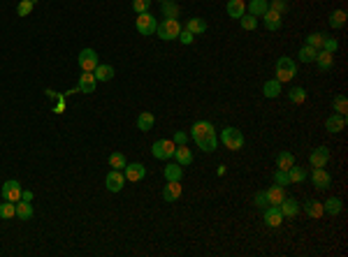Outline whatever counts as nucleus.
<instances>
[{
	"label": "nucleus",
	"mask_w": 348,
	"mask_h": 257,
	"mask_svg": "<svg viewBox=\"0 0 348 257\" xmlns=\"http://www.w3.org/2000/svg\"><path fill=\"white\" fill-rule=\"evenodd\" d=\"M16 218L19 220H31L33 218V204L31 202H23V199L16 202Z\"/></svg>",
	"instance_id": "c756f323"
},
{
	"label": "nucleus",
	"mask_w": 348,
	"mask_h": 257,
	"mask_svg": "<svg viewBox=\"0 0 348 257\" xmlns=\"http://www.w3.org/2000/svg\"><path fill=\"white\" fill-rule=\"evenodd\" d=\"M186 31H190L193 35H202L207 31V21L205 19H200V16H193L186 21Z\"/></svg>",
	"instance_id": "bb28decb"
},
{
	"label": "nucleus",
	"mask_w": 348,
	"mask_h": 257,
	"mask_svg": "<svg viewBox=\"0 0 348 257\" xmlns=\"http://www.w3.org/2000/svg\"><path fill=\"white\" fill-rule=\"evenodd\" d=\"M293 165H295V155H293L290 151H281L279 155H276V169H283V172H288Z\"/></svg>",
	"instance_id": "a878e982"
},
{
	"label": "nucleus",
	"mask_w": 348,
	"mask_h": 257,
	"mask_svg": "<svg viewBox=\"0 0 348 257\" xmlns=\"http://www.w3.org/2000/svg\"><path fill=\"white\" fill-rule=\"evenodd\" d=\"M35 2H38V0H21V2L16 5V14H19V16H28L33 12V7H35Z\"/></svg>",
	"instance_id": "a19ab883"
},
{
	"label": "nucleus",
	"mask_w": 348,
	"mask_h": 257,
	"mask_svg": "<svg viewBox=\"0 0 348 257\" xmlns=\"http://www.w3.org/2000/svg\"><path fill=\"white\" fill-rule=\"evenodd\" d=\"M107 162H109V167H112V169H121V172H123V167L128 165V160H126V155H123V153H112Z\"/></svg>",
	"instance_id": "4c0bfd02"
},
{
	"label": "nucleus",
	"mask_w": 348,
	"mask_h": 257,
	"mask_svg": "<svg viewBox=\"0 0 348 257\" xmlns=\"http://www.w3.org/2000/svg\"><path fill=\"white\" fill-rule=\"evenodd\" d=\"M288 179H290V183H302L304 179H306V169L293 165L290 169H288Z\"/></svg>",
	"instance_id": "c9c22d12"
},
{
	"label": "nucleus",
	"mask_w": 348,
	"mask_h": 257,
	"mask_svg": "<svg viewBox=\"0 0 348 257\" xmlns=\"http://www.w3.org/2000/svg\"><path fill=\"white\" fill-rule=\"evenodd\" d=\"M330 26L337 28V31L344 28V26H346V12H344V9H334L332 14H330Z\"/></svg>",
	"instance_id": "f704fd0d"
},
{
	"label": "nucleus",
	"mask_w": 348,
	"mask_h": 257,
	"mask_svg": "<svg viewBox=\"0 0 348 257\" xmlns=\"http://www.w3.org/2000/svg\"><path fill=\"white\" fill-rule=\"evenodd\" d=\"M274 181H276V185H290V179H288V172H283V169H276L274 172Z\"/></svg>",
	"instance_id": "c03bdc74"
},
{
	"label": "nucleus",
	"mask_w": 348,
	"mask_h": 257,
	"mask_svg": "<svg viewBox=\"0 0 348 257\" xmlns=\"http://www.w3.org/2000/svg\"><path fill=\"white\" fill-rule=\"evenodd\" d=\"M311 181H313L316 190H327L332 185V176H330V172H327L325 167H316L311 172Z\"/></svg>",
	"instance_id": "1a4fd4ad"
},
{
	"label": "nucleus",
	"mask_w": 348,
	"mask_h": 257,
	"mask_svg": "<svg viewBox=\"0 0 348 257\" xmlns=\"http://www.w3.org/2000/svg\"><path fill=\"white\" fill-rule=\"evenodd\" d=\"M179 33H181V23L179 19H165L163 23H158V28H156V35L160 39H165V42H172V39L179 37Z\"/></svg>",
	"instance_id": "f03ea898"
},
{
	"label": "nucleus",
	"mask_w": 348,
	"mask_h": 257,
	"mask_svg": "<svg viewBox=\"0 0 348 257\" xmlns=\"http://www.w3.org/2000/svg\"><path fill=\"white\" fill-rule=\"evenodd\" d=\"M153 123H156V116L151 111H142L137 116V128L142 130V132H149L153 128Z\"/></svg>",
	"instance_id": "cd10ccee"
},
{
	"label": "nucleus",
	"mask_w": 348,
	"mask_h": 257,
	"mask_svg": "<svg viewBox=\"0 0 348 257\" xmlns=\"http://www.w3.org/2000/svg\"><path fill=\"white\" fill-rule=\"evenodd\" d=\"M220 139H223V144H225V148H230V151H239L244 146V135L242 130L237 128H223V135H220Z\"/></svg>",
	"instance_id": "39448f33"
},
{
	"label": "nucleus",
	"mask_w": 348,
	"mask_h": 257,
	"mask_svg": "<svg viewBox=\"0 0 348 257\" xmlns=\"http://www.w3.org/2000/svg\"><path fill=\"white\" fill-rule=\"evenodd\" d=\"M77 63H79V68H82L84 72H93V70H95V68L100 65L98 53L93 51V49H82V53H79Z\"/></svg>",
	"instance_id": "0eeeda50"
},
{
	"label": "nucleus",
	"mask_w": 348,
	"mask_h": 257,
	"mask_svg": "<svg viewBox=\"0 0 348 257\" xmlns=\"http://www.w3.org/2000/svg\"><path fill=\"white\" fill-rule=\"evenodd\" d=\"M288 100H290V102H295V105H302L304 100H306V91H304L302 86L290 88V93H288Z\"/></svg>",
	"instance_id": "ea45409f"
},
{
	"label": "nucleus",
	"mask_w": 348,
	"mask_h": 257,
	"mask_svg": "<svg viewBox=\"0 0 348 257\" xmlns=\"http://www.w3.org/2000/svg\"><path fill=\"white\" fill-rule=\"evenodd\" d=\"M304 211H306L309 218L318 220L323 216V202H318V199H306V202H304Z\"/></svg>",
	"instance_id": "b1692460"
},
{
	"label": "nucleus",
	"mask_w": 348,
	"mask_h": 257,
	"mask_svg": "<svg viewBox=\"0 0 348 257\" xmlns=\"http://www.w3.org/2000/svg\"><path fill=\"white\" fill-rule=\"evenodd\" d=\"M181 190H183L181 181H167V185L163 188V199L165 202H176L181 197Z\"/></svg>",
	"instance_id": "4468645a"
},
{
	"label": "nucleus",
	"mask_w": 348,
	"mask_h": 257,
	"mask_svg": "<svg viewBox=\"0 0 348 257\" xmlns=\"http://www.w3.org/2000/svg\"><path fill=\"white\" fill-rule=\"evenodd\" d=\"M318 65V70H323V72H330L332 70V65H334V53H330V51H320L316 53V61H313Z\"/></svg>",
	"instance_id": "6ab92c4d"
},
{
	"label": "nucleus",
	"mask_w": 348,
	"mask_h": 257,
	"mask_svg": "<svg viewBox=\"0 0 348 257\" xmlns=\"http://www.w3.org/2000/svg\"><path fill=\"white\" fill-rule=\"evenodd\" d=\"M269 9H272V12H279V14H283V12L288 9V2H286V0H272V2H269Z\"/></svg>",
	"instance_id": "de8ad7c7"
},
{
	"label": "nucleus",
	"mask_w": 348,
	"mask_h": 257,
	"mask_svg": "<svg viewBox=\"0 0 348 257\" xmlns=\"http://www.w3.org/2000/svg\"><path fill=\"white\" fill-rule=\"evenodd\" d=\"M174 151H176V144H174L172 139H158V142L151 146L153 158H156V160H165V162L170 158H174Z\"/></svg>",
	"instance_id": "423d86ee"
},
{
	"label": "nucleus",
	"mask_w": 348,
	"mask_h": 257,
	"mask_svg": "<svg viewBox=\"0 0 348 257\" xmlns=\"http://www.w3.org/2000/svg\"><path fill=\"white\" fill-rule=\"evenodd\" d=\"M105 185L109 192H121L123 185H126V176H123L121 169H112L105 179Z\"/></svg>",
	"instance_id": "9d476101"
},
{
	"label": "nucleus",
	"mask_w": 348,
	"mask_h": 257,
	"mask_svg": "<svg viewBox=\"0 0 348 257\" xmlns=\"http://www.w3.org/2000/svg\"><path fill=\"white\" fill-rule=\"evenodd\" d=\"M163 174H165L167 181H181L183 176V167L179 165V162H170V165L163 169Z\"/></svg>",
	"instance_id": "5701e85b"
},
{
	"label": "nucleus",
	"mask_w": 348,
	"mask_h": 257,
	"mask_svg": "<svg viewBox=\"0 0 348 257\" xmlns=\"http://www.w3.org/2000/svg\"><path fill=\"white\" fill-rule=\"evenodd\" d=\"M227 16H232V19H242L246 14V2L244 0H230L227 2Z\"/></svg>",
	"instance_id": "4be33fe9"
},
{
	"label": "nucleus",
	"mask_w": 348,
	"mask_h": 257,
	"mask_svg": "<svg viewBox=\"0 0 348 257\" xmlns=\"http://www.w3.org/2000/svg\"><path fill=\"white\" fill-rule=\"evenodd\" d=\"M0 218L2 220H9V218H16V202H2L0 204Z\"/></svg>",
	"instance_id": "72a5a7b5"
},
{
	"label": "nucleus",
	"mask_w": 348,
	"mask_h": 257,
	"mask_svg": "<svg viewBox=\"0 0 348 257\" xmlns=\"http://www.w3.org/2000/svg\"><path fill=\"white\" fill-rule=\"evenodd\" d=\"M260 19L265 21L267 31H281V26H283V19H281V14H279V12H272V9H267V12L260 16Z\"/></svg>",
	"instance_id": "2eb2a0df"
},
{
	"label": "nucleus",
	"mask_w": 348,
	"mask_h": 257,
	"mask_svg": "<svg viewBox=\"0 0 348 257\" xmlns=\"http://www.w3.org/2000/svg\"><path fill=\"white\" fill-rule=\"evenodd\" d=\"M279 93H281V81H276V79L265 81V86H262V95L265 98H276Z\"/></svg>",
	"instance_id": "2f4dec72"
},
{
	"label": "nucleus",
	"mask_w": 348,
	"mask_h": 257,
	"mask_svg": "<svg viewBox=\"0 0 348 257\" xmlns=\"http://www.w3.org/2000/svg\"><path fill=\"white\" fill-rule=\"evenodd\" d=\"M267 9H269V0H251L249 5H246V12L253 14V16H258V19L265 14Z\"/></svg>",
	"instance_id": "412c9836"
},
{
	"label": "nucleus",
	"mask_w": 348,
	"mask_h": 257,
	"mask_svg": "<svg viewBox=\"0 0 348 257\" xmlns=\"http://www.w3.org/2000/svg\"><path fill=\"white\" fill-rule=\"evenodd\" d=\"M172 142L176 146H181V144H188V135L183 132V130H179V132H174V137H172Z\"/></svg>",
	"instance_id": "8fccbe9b"
},
{
	"label": "nucleus",
	"mask_w": 348,
	"mask_h": 257,
	"mask_svg": "<svg viewBox=\"0 0 348 257\" xmlns=\"http://www.w3.org/2000/svg\"><path fill=\"white\" fill-rule=\"evenodd\" d=\"M239 21H242V28H244V31H256V28H258V16L249 14V12H246V14H244Z\"/></svg>",
	"instance_id": "37998d69"
},
{
	"label": "nucleus",
	"mask_w": 348,
	"mask_h": 257,
	"mask_svg": "<svg viewBox=\"0 0 348 257\" xmlns=\"http://www.w3.org/2000/svg\"><path fill=\"white\" fill-rule=\"evenodd\" d=\"M339 49V42L334 37H325V42H323V51H330V53H334Z\"/></svg>",
	"instance_id": "09e8293b"
},
{
	"label": "nucleus",
	"mask_w": 348,
	"mask_h": 257,
	"mask_svg": "<svg viewBox=\"0 0 348 257\" xmlns=\"http://www.w3.org/2000/svg\"><path fill=\"white\" fill-rule=\"evenodd\" d=\"M179 42H181V44H193V42H195V35H193V33L190 31H186V28H181V33H179Z\"/></svg>",
	"instance_id": "49530a36"
},
{
	"label": "nucleus",
	"mask_w": 348,
	"mask_h": 257,
	"mask_svg": "<svg viewBox=\"0 0 348 257\" xmlns=\"http://www.w3.org/2000/svg\"><path fill=\"white\" fill-rule=\"evenodd\" d=\"M135 26H137V33H139V35L149 37V35H153V33H156V28H158V21H156V16H153V14H149V12H142V14H137Z\"/></svg>",
	"instance_id": "20e7f679"
},
{
	"label": "nucleus",
	"mask_w": 348,
	"mask_h": 257,
	"mask_svg": "<svg viewBox=\"0 0 348 257\" xmlns=\"http://www.w3.org/2000/svg\"><path fill=\"white\" fill-rule=\"evenodd\" d=\"M95 86H98V79L93 76V72H84L79 76V93H95Z\"/></svg>",
	"instance_id": "a211bd4d"
},
{
	"label": "nucleus",
	"mask_w": 348,
	"mask_h": 257,
	"mask_svg": "<svg viewBox=\"0 0 348 257\" xmlns=\"http://www.w3.org/2000/svg\"><path fill=\"white\" fill-rule=\"evenodd\" d=\"M295 72H297V65H295V61L290 58V56H283V58H279L276 61V81H281V83H286V81H290L293 76H295Z\"/></svg>",
	"instance_id": "7ed1b4c3"
},
{
	"label": "nucleus",
	"mask_w": 348,
	"mask_h": 257,
	"mask_svg": "<svg viewBox=\"0 0 348 257\" xmlns=\"http://www.w3.org/2000/svg\"><path fill=\"white\" fill-rule=\"evenodd\" d=\"M123 176H126V181L135 183V181H142L144 176H146V167L142 162H130V165L123 167Z\"/></svg>",
	"instance_id": "9b49d317"
},
{
	"label": "nucleus",
	"mask_w": 348,
	"mask_h": 257,
	"mask_svg": "<svg viewBox=\"0 0 348 257\" xmlns=\"http://www.w3.org/2000/svg\"><path fill=\"white\" fill-rule=\"evenodd\" d=\"M190 137L197 144V148H202L205 153H214L218 148V137H216V130L209 121H197L193 123L190 128Z\"/></svg>",
	"instance_id": "f257e3e1"
},
{
	"label": "nucleus",
	"mask_w": 348,
	"mask_h": 257,
	"mask_svg": "<svg viewBox=\"0 0 348 257\" xmlns=\"http://www.w3.org/2000/svg\"><path fill=\"white\" fill-rule=\"evenodd\" d=\"M267 199H269V204L279 206L281 202H283V197H286V190H283V185H272L269 190H265Z\"/></svg>",
	"instance_id": "393cba45"
},
{
	"label": "nucleus",
	"mask_w": 348,
	"mask_h": 257,
	"mask_svg": "<svg viewBox=\"0 0 348 257\" xmlns=\"http://www.w3.org/2000/svg\"><path fill=\"white\" fill-rule=\"evenodd\" d=\"M332 109H334V113H341V116H346V111H348V100H346V95H337V98H334V102H332Z\"/></svg>",
	"instance_id": "58836bf2"
},
{
	"label": "nucleus",
	"mask_w": 348,
	"mask_h": 257,
	"mask_svg": "<svg viewBox=\"0 0 348 257\" xmlns=\"http://www.w3.org/2000/svg\"><path fill=\"white\" fill-rule=\"evenodd\" d=\"M325 33H311L309 37H306V44L309 46H313V49H316V51H320V49H323V42H325Z\"/></svg>",
	"instance_id": "e433bc0d"
},
{
	"label": "nucleus",
	"mask_w": 348,
	"mask_h": 257,
	"mask_svg": "<svg viewBox=\"0 0 348 257\" xmlns=\"http://www.w3.org/2000/svg\"><path fill=\"white\" fill-rule=\"evenodd\" d=\"M279 209L283 213V218H295L297 213H300V204H297V199H293V197H283Z\"/></svg>",
	"instance_id": "f3484780"
},
{
	"label": "nucleus",
	"mask_w": 348,
	"mask_h": 257,
	"mask_svg": "<svg viewBox=\"0 0 348 257\" xmlns=\"http://www.w3.org/2000/svg\"><path fill=\"white\" fill-rule=\"evenodd\" d=\"M262 218H265V225L267 227H281V222H283V213H281L279 206L269 204L267 209H262Z\"/></svg>",
	"instance_id": "f8f14e48"
},
{
	"label": "nucleus",
	"mask_w": 348,
	"mask_h": 257,
	"mask_svg": "<svg viewBox=\"0 0 348 257\" xmlns=\"http://www.w3.org/2000/svg\"><path fill=\"white\" fill-rule=\"evenodd\" d=\"M341 209H344V204H341L339 197H330L325 204H323V213H327V216H339Z\"/></svg>",
	"instance_id": "c85d7f7f"
},
{
	"label": "nucleus",
	"mask_w": 348,
	"mask_h": 257,
	"mask_svg": "<svg viewBox=\"0 0 348 257\" xmlns=\"http://www.w3.org/2000/svg\"><path fill=\"white\" fill-rule=\"evenodd\" d=\"M2 199H7V202H19L21 199V192H23V188H21V183L19 181H14V179H9V181H5L2 183Z\"/></svg>",
	"instance_id": "6e6552de"
},
{
	"label": "nucleus",
	"mask_w": 348,
	"mask_h": 257,
	"mask_svg": "<svg viewBox=\"0 0 348 257\" xmlns=\"http://www.w3.org/2000/svg\"><path fill=\"white\" fill-rule=\"evenodd\" d=\"M316 49L313 46H309V44H304L300 51H297V58H300V63H313L316 61Z\"/></svg>",
	"instance_id": "473e14b6"
},
{
	"label": "nucleus",
	"mask_w": 348,
	"mask_h": 257,
	"mask_svg": "<svg viewBox=\"0 0 348 257\" xmlns=\"http://www.w3.org/2000/svg\"><path fill=\"white\" fill-rule=\"evenodd\" d=\"M163 5V14H165V19H176V14H179V7L174 5L172 0H165V2H160Z\"/></svg>",
	"instance_id": "79ce46f5"
},
{
	"label": "nucleus",
	"mask_w": 348,
	"mask_h": 257,
	"mask_svg": "<svg viewBox=\"0 0 348 257\" xmlns=\"http://www.w3.org/2000/svg\"><path fill=\"white\" fill-rule=\"evenodd\" d=\"M174 158H176V162H179L181 167H188L190 162H193V151L188 148V144H181V146H176Z\"/></svg>",
	"instance_id": "aec40b11"
},
{
	"label": "nucleus",
	"mask_w": 348,
	"mask_h": 257,
	"mask_svg": "<svg viewBox=\"0 0 348 257\" xmlns=\"http://www.w3.org/2000/svg\"><path fill=\"white\" fill-rule=\"evenodd\" d=\"M344 128H346V116H341V113H332V116H327V121H325L327 132L337 135V132H341Z\"/></svg>",
	"instance_id": "dca6fc26"
},
{
	"label": "nucleus",
	"mask_w": 348,
	"mask_h": 257,
	"mask_svg": "<svg viewBox=\"0 0 348 257\" xmlns=\"http://www.w3.org/2000/svg\"><path fill=\"white\" fill-rule=\"evenodd\" d=\"M256 206H260V209H267V206H269V199H267L265 192H258L256 195Z\"/></svg>",
	"instance_id": "3c124183"
},
{
	"label": "nucleus",
	"mask_w": 348,
	"mask_h": 257,
	"mask_svg": "<svg viewBox=\"0 0 348 257\" xmlns=\"http://www.w3.org/2000/svg\"><path fill=\"white\" fill-rule=\"evenodd\" d=\"M160 2H165V0H160Z\"/></svg>",
	"instance_id": "5fc2aeb1"
},
{
	"label": "nucleus",
	"mask_w": 348,
	"mask_h": 257,
	"mask_svg": "<svg viewBox=\"0 0 348 257\" xmlns=\"http://www.w3.org/2000/svg\"><path fill=\"white\" fill-rule=\"evenodd\" d=\"M21 199H23V202H33V192L23 190V192H21Z\"/></svg>",
	"instance_id": "603ef678"
},
{
	"label": "nucleus",
	"mask_w": 348,
	"mask_h": 257,
	"mask_svg": "<svg viewBox=\"0 0 348 257\" xmlns=\"http://www.w3.org/2000/svg\"><path fill=\"white\" fill-rule=\"evenodd\" d=\"M93 76H95L98 81H109L114 76V68L112 65H98V68L93 70Z\"/></svg>",
	"instance_id": "7c9ffc66"
},
{
	"label": "nucleus",
	"mask_w": 348,
	"mask_h": 257,
	"mask_svg": "<svg viewBox=\"0 0 348 257\" xmlns=\"http://www.w3.org/2000/svg\"><path fill=\"white\" fill-rule=\"evenodd\" d=\"M327 160H330V148L327 146H318V148H313L309 155V165L316 169V167H325Z\"/></svg>",
	"instance_id": "ddd939ff"
},
{
	"label": "nucleus",
	"mask_w": 348,
	"mask_h": 257,
	"mask_svg": "<svg viewBox=\"0 0 348 257\" xmlns=\"http://www.w3.org/2000/svg\"><path fill=\"white\" fill-rule=\"evenodd\" d=\"M225 172H227V169H225V165H220V167H218V172H216V174H218V176H223V174H225Z\"/></svg>",
	"instance_id": "864d4df0"
},
{
	"label": "nucleus",
	"mask_w": 348,
	"mask_h": 257,
	"mask_svg": "<svg viewBox=\"0 0 348 257\" xmlns=\"http://www.w3.org/2000/svg\"><path fill=\"white\" fill-rule=\"evenodd\" d=\"M149 5H151V0H132V9H135L137 14L149 12Z\"/></svg>",
	"instance_id": "a18cd8bd"
}]
</instances>
